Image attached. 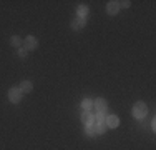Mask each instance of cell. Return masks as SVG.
I'll list each match as a JSON object with an SVG mask.
<instances>
[{"mask_svg": "<svg viewBox=\"0 0 156 150\" xmlns=\"http://www.w3.org/2000/svg\"><path fill=\"white\" fill-rule=\"evenodd\" d=\"M106 108H108V102L106 100H103V99H96L95 102H93V107H91V114L93 115H98V114H105L106 112Z\"/></svg>", "mask_w": 156, "mask_h": 150, "instance_id": "cell-1", "label": "cell"}, {"mask_svg": "<svg viewBox=\"0 0 156 150\" xmlns=\"http://www.w3.org/2000/svg\"><path fill=\"white\" fill-rule=\"evenodd\" d=\"M146 114H148V107H146V103H144V102L135 103V107H133V115H135L136 118H143V117H146Z\"/></svg>", "mask_w": 156, "mask_h": 150, "instance_id": "cell-2", "label": "cell"}, {"mask_svg": "<svg viewBox=\"0 0 156 150\" xmlns=\"http://www.w3.org/2000/svg\"><path fill=\"white\" fill-rule=\"evenodd\" d=\"M9 100L12 103H18L22 100V90L20 88H15V87L10 88L9 90Z\"/></svg>", "mask_w": 156, "mask_h": 150, "instance_id": "cell-3", "label": "cell"}, {"mask_svg": "<svg viewBox=\"0 0 156 150\" xmlns=\"http://www.w3.org/2000/svg\"><path fill=\"white\" fill-rule=\"evenodd\" d=\"M23 43H25V50H35L37 47H38V42H37V39L33 35H28L27 39L23 40Z\"/></svg>", "mask_w": 156, "mask_h": 150, "instance_id": "cell-4", "label": "cell"}, {"mask_svg": "<svg viewBox=\"0 0 156 150\" xmlns=\"http://www.w3.org/2000/svg\"><path fill=\"white\" fill-rule=\"evenodd\" d=\"M81 122L87 123V125H91V123H95V115L91 114L90 110H83V114H81Z\"/></svg>", "mask_w": 156, "mask_h": 150, "instance_id": "cell-5", "label": "cell"}, {"mask_svg": "<svg viewBox=\"0 0 156 150\" xmlns=\"http://www.w3.org/2000/svg\"><path fill=\"white\" fill-rule=\"evenodd\" d=\"M83 27H85V18H80V17L73 18V22H72V28L75 30V32H80V30H83Z\"/></svg>", "mask_w": 156, "mask_h": 150, "instance_id": "cell-6", "label": "cell"}, {"mask_svg": "<svg viewBox=\"0 0 156 150\" xmlns=\"http://www.w3.org/2000/svg\"><path fill=\"white\" fill-rule=\"evenodd\" d=\"M118 125H120V118H118L116 115H108V118H106V127H108V129H116Z\"/></svg>", "mask_w": 156, "mask_h": 150, "instance_id": "cell-7", "label": "cell"}, {"mask_svg": "<svg viewBox=\"0 0 156 150\" xmlns=\"http://www.w3.org/2000/svg\"><path fill=\"white\" fill-rule=\"evenodd\" d=\"M118 10H120V7H118V2H116V0H111V2L106 3V12H108L110 15L118 13Z\"/></svg>", "mask_w": 156, "mask_h": 150, "instance_id": "cell-8", "label": "cell"}, {"mask_svg": "<svg viewBox=\"0 0 156 150\" xmlns=\"http://www.w3.org/2000/svg\"><path fill=\"white\" fill-rule=\"evenodd\" d=\"M32 88H33V85H32V82H30V80H23V82L20 84L22 93H30V92H32Z\"/></svg>", "mask_w": 156, "mask_h": 150, "instance_id": "cell-9", "label": "cell"}, {"mask_svg": "<svg viewBox=\"0 0 156 150\" xmlns=\"http://www.w3.org/2000/svg\"><path fill=\"white\" fill-rule=\"evenodd\" d=\"M76 15H78L80 18H85V17L88 15V7H87V5H80V7L76 9Z\"/></svg>", "mask_w": 156, "mask_h": 150, "instance_id": "cell-10", "label": "cell"}, {"mask_svg": "<svg viewBox=\"0 0 156 150\" xmlns=\"http://www.w3.org/2000/svg\"><path fill=\"white\" fill-rule=\"evenodd\" d=\"M10 43H12L13 47H18V48H20V45H22V39H20L18 35H13L12 39H10Z\"/></svg>", "mask_w": 156, "mask_h": 150, "instance_id": "cell-11", "label": "cell"}, {"mask_svg": "<svg viewBox=\"0 0 156 150\" xmlns=\"http://www.w3.org/2000/svg\"><path fill=\"white\" fill-rule=\"evenodd\" d=\"M81 107H83V110H91V107H93V102H91L90 99H87V100H83Z\"/></svg>", "mask_w": 156, "mask_h": 150, "instance_id": "cell-12", "label": "cell"}, {"mask_svg": "<svg viewBox=\"0 0 156 150\" xmlns=\"http://www.w3.org/2000/svg\"><path fill=\"white\" fill-rule=\"evenodd\" d=\"M129 0H121V2H118V7H120V9H128L129 7Z\"/></svg>", "mask_w": 156, "mask_h": 150, "instance_id": "cell-13", "label": "cell"}, {"mask_svg": "<svg viewBox=\"0 0 156 150\" xmlns=\"http://www.w3.org/2000/svg\"><path fill=\"white\" fill-rule=\"evenodd\" d=\"M18 57H22V58H25V57H27V50H25V47L23 48H18Z\"/></svg>", "mask_w": 156, "mask_h": 150, "instance_id": "cell-14", "label": "cell"}]
</instances>
